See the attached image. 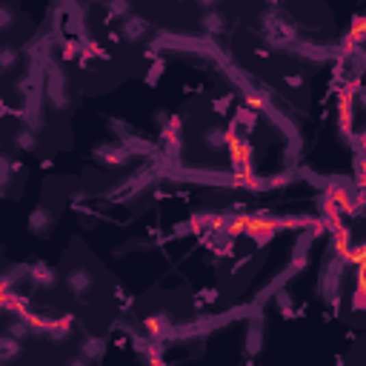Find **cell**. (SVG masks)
I'll list each match as a JSON object with an SVG mask.
<instances>
[{"mask_svg":"<svg viewBox=\"0 0 366 366\" xmlns=\"http://www.w3.org/2000/svg\"><path fill=\"white\" fill-rule=\"evenodd\" d=\"M263 229H275L272 226V220H266L261 215H241V218H235L232 224H229V232L232 235H241V232H263Z\"/></svg>","mask_w":366,"mask_h":366,"instance_id":"6da1fadb","label":"cell"},{"mask_svg":"<svg viewBox=\"0 0 366 366\" xmlns=\"http://www.w3.org/2000/svg\"><path fill=\"white\" fill-rule=\"evenodd\" d=\"M229 149H232L235 166L241 169L244 174H249V172H246V166H249V143H246L244 138H229Z\"/></svg>","mask_w":366,"mask_h":366,"instance_id":"7a4b0ae2","label":"cell"}]
</instances>
